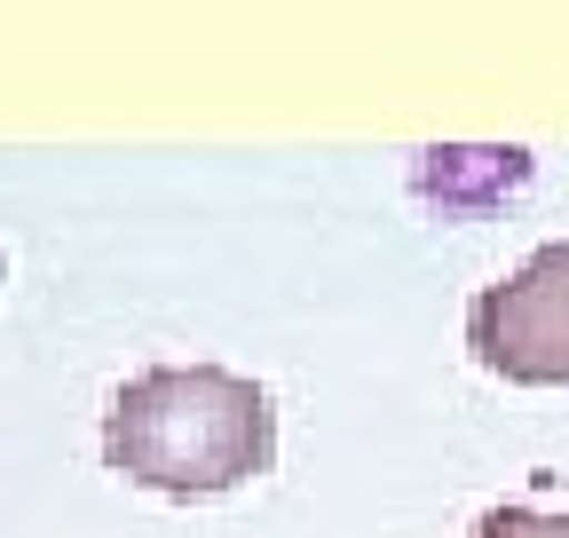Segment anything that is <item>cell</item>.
I'll list each match as a JSON object with an SVG mask.
<instances>
[{
  "mask_svg": "<svg viewBox=\"0 0 569 538\" xmlns=\"http://www.w3.org/2000/svg\"><path fill=\"white\" fill-rule=\"evenodd\" d=\"M111 476L159 499H222L277 459V404L261 380L222 365H151L103 412Z\"/></svg>",
  "mask_w": 569,
  "mask_h": 538,
  "instance_id": "1",
  "label": "cell"
},
{
  "mask_svg": "<svg viewBox=\"0 0 569 538\" xmlns=\"http://www.w3.org/2000/svg\"><path fill=\"white\" fill-rule=\"evenodd\" d=\"M467 349L515 388H569V238L538 246L515 278L475 293Z\"/></svg>",
  "mask_w": 569,
  "mask_h": 538,
  "instance_id": "2",
  "label": "cell"
},
{
  "mask_svg": "<svg viewBox=\"0 0 569 538\" xmlns=\"http://www.w3.org/2000/svg\"><path fill=\"white\" fill-rule=\"evenodd\" d=\"M475 538H569V515H538V507H490L475 522Z\"/></svg>",
  "mask_w": 569,
  "mask_h": 538,
  "instance_id": "3",
  "label": "cell"
}]
</instances>
